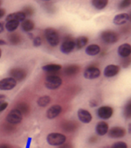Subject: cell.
I'll return each mask as SVG.
<instances>
[{"label": "cell", "instance_id": "cell-15", "mask_svg": "<svg viewBox=\"0 0 131 148\" xmlns=\"http://www.w3.org/2000/svg\"><path fill=\"white\" fill-rule=\"evenodd\" d=\"M118 54L124 58L128 57L131 55V45L125 43L122 44L121 46H119L118 48Z\"/></svg>", "mask_w": 131, "mask_h": 148}, {"label": "cell", "instance_id": "cell-42", "mask_svg": "<svg viewBox=\"0 0 131 148\" xmlns=\"http://www.w3.org/2000/svg\"><path fill=\"white\" fill-rule=\"evenodd\" d=\"M6 42L5 40H2V39H0V45H5Z\"/></svg>", "mask_w": 131, "mask_h": 148}, {"label": "cell", "instance_id": "cell-22", "mask_svg": "<svg viewBox=\"0 0 131 148\" xmlns=\"http://www.w3.org/2000/svg\"><path fill=\"white\" fill-rule=\"evenodd\" d=\"M43 71H45L49 73L56 72L62 69V66L60 64H56V63H50V64H47L45 66H43Z\"/></svg>", "mask_w": 131, "mask_h": 148}, {"label": "cell", "instance_id": "cell-2", "mask_svg": "<svg viewBox=\"0 0 131 148\" xmlns=\"http://www.w3.org/2000/svg\"><path fill=\"white\" fill-rule=\"evenodd\" d=\"M62 83V79L56 75V74H50L46 78L45 85L48 89H57Z\"/></svg>", "mask_w": 131, "mask_h": 148}, {"label": "cell", "instance_id": "cell-38", "mask_svg": "<svg viewBox=\"0 0 131 148\" xmlns=\"http://www.w3.org/2000/svg\"><path fill=\"white\" fill-rule=\"evenodd\" d=\"M90 106H92V107H95V106H96V105L98 104V103L95 101V100H92V101H90Z\"/></svg>", "mask_w": 131, "mask_h": 148}, {"label": "cell", "instance_id": "cell-13", "mask_svg": "<svg viewBox=\"0 0 131 148\" xmlns=\"http://www.w3.org/2000/svg\"><path fill=\"white\" fill-rule=\"evenodd\" d=\"M62 106L59 104H54L53 106H51L47 112V117L50 120H53L54 118H56L57 116L62 112Z\"/></svg>", "mask_w": 131, "mask_h": 148}, {"label": "cell", "instance_id": "cell-18", "mask_svg": "<svg viewBox=\"0 0 131 148\" xmlns=\"http://www.w3.org/2000/svg\"><path fill=\"white\" fill-rule=\"evenodd\" d=\"M26 15L23 13V12H17V13H13V14H10L7 18H6V22L7 21H11V20H14L17 21V22H23L25 21Z\"/></svg>", "mask_w": 131, "mask_h": 148}, {"label": "cell", "instance_id": "cell-41", "mask_svg": "<svg viewBox=\"0 0 131 148\" xmlns=\"http://www.w3.org/2000/svg\"><path fill=\"white\" fill-rule=\"evenodd\" d=\"M5 95H0V103L5 102Z\"/></svg>", "mask_w": 131, "mask_h": 148}, {"label": "cell", "instance_id": "cell-6", "mask_svg": "<svg viewBox=\"0 0 131 148\" xmlns=\"http://www.w3.org/2000/svg\"><path fill=\"white\" fill-rule=\"evenodd\" d=\"M17 81L13 78H5L0 80V90H12L15 88Z\"/></svg>", "mask_w": 131, "mask_h": 148}, {"label": "cell", "instance_id": "cell-19", "mask_svg": "<svg viewBox=\"0 0 131 148\" xmlns=\"http://www.w3.org/2000/svg\"><path fill=\"white\" fill-rule=\"evenodd\" d=\"M101 51V48L98 45H95V44H92V45H89L86 48V55L88 56H96L100 53Z\"/></svg>", "mask_w": 131, "mask_h": 148}, {"label": "cell", "instance_id": "cell-8", "mask_svg": "<svg viewBox=\"0 0 131 148\" xmlns=\"http://www.w3.org/2000/svg\"><path fill=\"white\" fill-rule=\"evenodd\" d=\"M113 114V109L110 106H101L97 110V116L103 120L110 119Z\"/></svg>", "mask_w": 131, "mask_h": 148}, {"label": "cell", "instance_id": "cell-32", "mask_svg": "<svg viewBox=\"0 0 131 148\" xmlns=\"http://www.w3.org/2000/svg\"><path fill=\"white\" fill-rule=\"evenodd\" d=\"M112 148H128V145L125 142L119 141V142H117V143L113 144Z\"/></svg>", "mask_w": 131, "mask_h": 148}, {"label": "cell", "instance_id": "cell-5", "mask_svg": "<svg viewBox=\"0 0 131 148\" xmlns=\"http://www.w3.org/2000/svg\"><path fill=\"white\" fill-rule=\"evenodd\" d=\"M102 39L108 44H113L119 40V35L113 30H105L101 34Z\"/></svg>", "mask_w": 131, "mask_h": 148}, {"label": "cell", "instance_id": "cell-31", "mask_svg": "<svg viewBox=\"0 0 131 148\" xmlns=\"http://www.w3.org/2000/svg\"><path fill=\"white\" fill-rule=\"evenodd\" d=\"M131 5V0H124V1L121 2L119 5V8L121 9H125L127 7H128Z\"/></svg>", "mask_w": 131, "mask_h": 148}, {"label": "cell", "instance_id": "cell-35", "mask_svg": "<svg viewBox=\"0 0 131 148\" xmlns=\"http://www.w3.org/2000/svg\"><path fill=\"white\" fill-rule=\"evenodd\" d=\"M7 106H8V103H6V102H3V103H0V112L5 111Z\"/></svg>", "mask_w": 131, "mask_h": 148}, {"label": "cell", "instance_id": "cell-25", "mask_svg": "<svg viewBox=\"0 0 131 148\" xmlns=\"http://www.w3.org/2000/svg\"><path fill=\"white\" fill-rule=\"evenodd\" d=\"M51 102V97L48 96H42L38 99V104L40 107H46Z\"/></svg>", "mask_w": 131, "mask_h": 148}, {"label": "cell", "instance_id": "cell-3", "mask_svg": "<svg viewBox=\"0 0 131 148\" xmlns=\"http://www.w3.org/2000/svg\"><path fill=\"white\" fill-rule=\"evenodd\" d=\"M47 143L53 146H60L66 141V136L61 133H50L47 137Z\"/></svg>", "mask_w": 131, "mask_h": 148}, {"label": "cell", "instance_id": "cell-7", "mask_svg": "<svg viewBox=\"0 0 131 148\" xmlns=\"http://www.w3.org/2000/svg\"><path fill=\"white\" fill-rule=\"evenodd\" d=\"M10 76L16 81H21L25 79L27 75V71L23 68H14L10 71Z\"/></svg>", "mask_w": 131, "mask_h": 148}, {"label": "cell", "instance_id": "cell-39", "mask_svg": "<svg viewBox=\"0 0 131 148\" xmlns=\"http://www.w3.org/2000/svg\"><path fill=\"white\" fill-rule=\"evenodd\" d=\"M0 148H12V146L7 144H2V145H0Z\"/></svg>", "mask_w": 131, "mask_h": 148}, {"label": "cell", "instance_id": "cell-45", "mask_svg": "<svg viewBox=\"0 0 131 148\" xmlns=\"http://www.w3.org/2000/svg\"><path fill=\"white\" fill-rule=\"evenodd\" d=\"M1 56H2V51H1V49H0V57H1Z\"/></svg>", "mask_w": 131, "mask_h": 148}, {"label": "cell", "instance_id": "cell-27", "mask_svg": "<svg viewBox=\"0 0 131 148\" xmlns=\"http://www.w3.org/2000/svg\"><path fill=\"white\" fill-rule=\"evenodd\" d=\"M19 24H20V23L17 22V21H14V20L7 21L6 24H5V29L8 31H14L19 27Z\"/></svg>", "mask_w": 131, "mask_h": 148}, {"label": "cell", "instance_id": "cell-26", "mask_svg": "<svg viewBox=\"0 0 131 148\" xmlns=\"http://www.w3.org/2000/svg\"><path fill=\"white\" fill-rule=\"evenodd\" d=\"M21 29H23L24 31H31L34 29V23L32 22L31 20H25L21 23Z\"/></svg>", "mask_w": 131, "mask_h": 148}, {"label": "cell", "instance_id": "cell-9", "mask_svg": "<svg viewBox=\"0 0 131 148\" xmlns=\"http://www.w3.org/2000/svg\"><path fill=\"white\" fill-rule=\"evenodd\" d=\"M101 71L97 67L90 66L87 67L84 71V77L87 79H94L100 76Z\"/></svg>", "mask_w": 131, "mask_h": 148}, {"label": "cell", "instance_id": "cell-29", "mask_svg": "<svg viewBox=\"0 0 131 148\" xmlns=\"http://www.w3.org/2000/svg\"><path fill=\"white\" fill-rule=\"evenodd\" d=\"M21 40H23L21 39V37L18 33H13L9 36V41H10V43L13 45H19L21 42Z\"/></svg>", "mask_w": 131, "mask_h": 148}, {"label": "cell", "instance_id": "cell-21", "mask_svg": "<svg viewBox=\"0 0 131 148\" xmlns=\"http://www.w3.org/2000/svg\"><path fill=\"white\" fill-rule=\"evenodd\" d=\"M87 42H88V38L85 36H80L75 40V47L77 49H81L87 44Z\"/></svg>", "mask_w": 131, "mask_h": 148}, {"label": "cell", "instance_id": "cell-33", "mask_svg": "<svg viewBox=\"0 0 131 148\" xmlns=\"http://www.w3.org/2000/svg\"><path fill=\"white\" fill-rule=\"evenodd\" d=\"M21 12H23L26 16H28V15H31L33 14V10H32L31 7H25Z\"/></svg>", "mask_w": 131, "mask_h": 148}, {"label": "cell", "instance_id": "cell-43", "mask_svg": "<svg viewBox=\"0 0 131 148\" xmlns=\"http://www.w3.org/2000/svg\"><path fill=\"white\" fill-rule=\"evenodd\" d=\"M95 141H96L95 137H92V139H90V142H95Z\"/></svg>", "mask_w": 131, "mask_h": 148}, {"label": "cell", "instance_id": "cell-10", "mask_svg": "<svg viewBox=\"0 0 131 148\" xmlns=\"http://www.w3.org/2000/svg\"><path fill=\"white\" fill-rule=\"evenodd\" d=\"M75 48V40L72 38H66L64 39L61 46V51L63 54H70Z\"/></svg>", "mask_w": 131, "mask_h": 148}, {"label": "cell", "instance_id": "cell-34", "mask_svg": "<svg viewBox=\"0 0 131 148\" xmlns=\"http://www.w3.org/2000/svg\"><path fill=\"white\" fill-rule=\"evenodd\" d=\"M41 43H42V39H41L40 37H36V38H34V39H33V45H34L35 47H39V46L41 45Z\"/></svg>", "mask_w": 131, "mask_h": 148}, {"label": "cell", "instance_id": "cell-37", "mask_svg": "<svg viewBox=\"0 0 131 148\" xmlns=\"http://www.w3.org/2000/svg\"><path fill=\"white\" fill-rule=\"evenodd\" d=\"M5 14V10L3 8H0V19L2 17H4V15Z\"/></svg>", "mask_w": 131, "mask_h": 148}, {"label": "cell", "instance_id": "cell-20", "mask_svg": "<svg viewBox=\"0 0 131 148\" xmlns=\"http://www.w3.org/2000/svg\"><path fill=\"white\" fill-rule=\"evenodd\" d=\"M62 128L66 132H73L78 128V125L74 121H65L64 123H62Z\"/></svg>", "mask_w": 131, "mask_h": 148}, {"label": "cell", "instance_id": "cell-44", "mask_svg": "<svg viewBox=\"0 0 131 148\" xmlns=\"http://www.w3.org/2000/svg\"><path fill=\"white\" fill-rule=\"evenodd\" d=\"M128 15H129V21H130V22H131V13H130V14H129Z\"/></svg>", "mask_w": 131, "mask_h": 148}, {"label": "cell", "instance_id": "cell-23", "mask_svg": "<svg viewBox=\"0 0 131 148\" xmlns=\"http://www.w3.org/2000/svg\"><path fill=\"white\" fill-rule=\"evenodd\" d=\"M79 71H80V67L75 64L69 65L67 67H65V69H64V73L69 76L75 75V74H77Z\"/></svg>", "mask_w": 131, "mask_h": 148}, {"label": "cell", "instance_id": "cell-28", "mask_svg": "<svg viewBox=\"0 0 131 148\" xmlns=\"http://www.w3.org/2000/svg\"><path fill=\"white\" fill-rule=\"evenodd\" d=\"M92 5L95 9L102 10L108 5V1L107 0H94L92 1Z\"/></svg>", "mask_w": 131, "mask_h": 148}, {"label": "cell", "instance_id": "cell-12", "mask_svg": "<svg viewBox=\"0 0 131 148\" xmlns=\"http://www.w3.org/2000/svg\"><path fill=\"white\" fill-rule=\"evenodd\" d=\"M119 65H116V64H110L105 67L104 71V75L107 78H112V77H114L116 76L117 74L119 72Z\"/></svg>", "mask_w": 131, "mask_h": 148}, {"label": "cell", "instance_id": "cell-4", "mask_svg": "<svg viewBox=\"0 0 131 148\" xmlns=\"http://www.w3.org/2000/svg\"><path fill=\"white\" fill-rule=\"evenodd\" d=\"M6 121L8 123L12 124V125L19 124L21 121H23V114H21L18 110L13 109L7 114Z\"/></svg>", "mask_w": 131, "mask_h": 148}, {"label": "cell", "instance_id": "cell-14", "mask_svg": "<svg viewBox=\"0 0 131 148\" xmlns=\"http://www.w3.org/2000/svg\"><path fill=\"white\" fill-rule=\"evenodd\" d=\"M78 117L80 121L83 123H89L92 121L91 113L85 109H80L78 111Z\"/></svg>", "mask_w": 131, "mask_h": 148}, {"label": "cell", "instance_id": "cell-16", "mask_svg": "<svg viewBox=\"0 0 131 148\" xmlns=\"http://www.w3.org/2000/svg\"><path fill=\"white\" fill-rule=\"evenodd\" d=\"M129 21V15L128 14L123 13V14H117L114 19H113V23L116 25H123L127 23Z\"/></svg>", "mask_w": 131, "mask_h": 148}, {"label": "cell", "instance_id": "cell-24", "mask_svg": "<svg viewBox=\"0 0 131 148\" xmlns=\"http://www.w3.org/2000/svg\"><path fill=\"white\" fill-rule=\"evenodd\" d=\"M16 110H18L21 114H28V112H29V104L27 103H23V102H21V103H19L17 105H16Z\"/></svg>", "mask_w": 131, "mask_h": 148}, {"label": "cell", "instance_id": "cell-47", "mask_svg": "<svg viewBox=\"0 0 131 148\" xmlns=\"http://www.w3.org/2000/svg\"><path fill=\"white\" fill-rule=\"evenodd\" d=\"M1 4H2V2H1V1H0V5H1Z\"/></svg>", "mask_w": 131, "mask_h": 148}, {"label": "cell", "instance_id": "cell-36", "mask_svg": "<svg viewBox=\"0 0 131 148\" xmlns=\"http://www.w3.org/2000/svg\"><path fill=\"white\" fill-rule=\"evenodd\" d=\"M58 148H73V146L71 144H62V145H60Z\"/></svg>", "mask_w": 131, "mask_h": 148}, {"label": "cell", "instance_id": "cell-17", "mask_svg": "<svg viewBox=\"0 0 131 148\" xmlns=\"http://www.w3.org/2000/svg\"><path fill=\"white\" fill-rule=\"evenodd\" d=\"M95 131L99 136H104L109 131V126L104 121H100L95 127Z\"/></svg>", "mask_w": 131, "mask_h": 148}, {"label": "cell", "instance_id": "cell-11", "mask_svg": "<svg viewBox=\"0 0 131 148\" xmlns=\"http://www.w3.org/2000/svg\"><path fill=\"white\" fill-rule=\"evenodd\" d=\"M108 135L112 138H119L126 135V130L121 127H113L108 131Z\"/></svg>", "mask_w": 131, "mask_h": 148}, {"label": "cell", "instance_id": "cell-30", "mask_svg": "<svg viewBox=\"0 0 131 148\" xmlns=\"http://www.w3.org/2000/svg\"><path fill=\"white\" fill-rule=\"evenodd\" d=\"M124 116L127 119L131 118V100H129L124 107Z\"/></svg>", "mask_w": 131, "mask_h": 148}, {"label": "cell", "instance_id": "cell-40", "mask_svg": "<svg viewBox=\"0 0 131 148\" xmlns=\"http://www.w3.org/2000/svg\"><path fill=\"white\" fill-rule=\"evenodd\" d=\"M5 29V25L3 23H0V33H2Z\"/></svg>", "mask_w": 131, "mask_h": 148}, {"label": "cell", "instance_id": "cell-1", "mask_svg": "<svg viewBox=\"0 0 131 148\" xmlns=\"http://www.w3.org/2000/svg\"><path fill=\"white\" fill-rule=\"evenodd\" d=\"M45 36L48 43L52 47H56L60 42V36L56 29L53 28H47L45 30Z\"/></svg>", "mask_w": 131, "mask_h": 148}, {"label": "cell", "instance_id": "cell-46", "mask_svg": "<svg viewBox=\"0 0 131 148\" xmlns=\"http://www.w3.org/2000/svg\"><path fill=\"white\" fill-rule=\"evenodd\" d=\"M129 132H131V126H129Z\"/></svg>", "mask_w": 131, "mask_h": 148}]
</instances>
